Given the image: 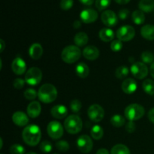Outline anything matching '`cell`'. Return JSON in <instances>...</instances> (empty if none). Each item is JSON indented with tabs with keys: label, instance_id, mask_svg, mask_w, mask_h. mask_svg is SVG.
I'll use <instances>...</instances> for the list:
<instances>
[{
	"label": "cell",
	"instance_id": "obj_1",
	"mask_svg": "<svg viewBox=\"0 0 154 154\" xmlns=\"http://www.w3.org/2000/svg\"><path fill=\"white\" fill-rule=\"evenodd\" d=\"M22 138L24 142L29 146L34 147L39 144L42 138V132L38 126L31 124L24 128L22 133Z\"/></svg>",
	"mask_w": 154,
	"mask_h": 154
},
{
	"label": "cell",
	"instance_id": "obj_2",
	"mask_svg": "<svg viewBox=\"0 0 154 154\" xmlns=\"http://www.w3.org/2000/svg\"><path fill=\"white\" fill-rule=\"evenodd\" d=\"M57 90L53 84H45L39 88L38 97L42 102L49 104L54 102L57 97Z\"/></svg>",
	"mask_w": 154,
	"mask_h": 154
},
{
	"label": "cell",
	"instance_id": "obj_3",
	"mask_svg": "<svg viewBox=\"0 0 154 154\" xmlns=\"http://www.w3.org/2000/svg\"><path fill=\"white\" fill-rule=\"evenodd\" d=\"M81 51L78 46L69 45L63 50L61 54V58L66 63L72 64L75 63L81 58Z\"/></svg>",
	"mask_w": 154,
	"mask_h": 154
},
{
	"label": "cell",
	"instance_id": "obj_4",
	"mask_svg": "<svg viewBox=\"0 0 154 154\" xmlns=\"http://www.w3.org/2000/svg\"><path fill=\"white\" fill-rule=\"evenodd\" d=\"M64 127L68 133L75 135L79 133L83 128V122L81 117L76 114H72L66 119Z\"/></svg>",
	"mask_w": 154,
	"mask_h": 154
},
{
	"label": "cell",
	"instance_id": "obj_5",
	"mask_svg": "<svg viewBox=\"0 0 154 154\" xmlns=\"http://www.w3.org/2000/svg\"><path fill=\"white\" fill-rule=\"evenodd\" d=\"M145 114V110L139 104H131L128 105L124 111V115L129 121H135L142 118Z\"/></svg>",
	"mask_w": 154,
	"mask_h": 154
},
{
	"label": "cell",
	"instance_id": "obj_6",
	"mask_svg": "<svg viewBox=\"0 0 154 154\" xmlns=\"http://www.w3.org/2000/svg\"><path fill=\"white\" fill-rule=\"evenodd\" d=\"M42 72L39 68H30L25 75V81L30 86H36L42 81Z\"/></svg>",
	"mask_w": 154,
	"mask_h": 154
},
{
	"label": "cell",
	"instance_id": "obj_7",
	"mask_svg": "<svg viewBox=\"0 0 154 154\" xmlns=\"http://www.w3.org/2000/svg\"><path fill=\"white\" fill-rule=\"evenodd\" d=\"M135 35V30L132 26L124 25L117 30L116 36L121 42H129Z\"/></svg>",
	"mask_w": 154,
	"mask_h": 154
},
{
	"label": "cell",
	"instance_id": "obj_8",
	"mask_svg": "<svg viewBox=\"0 0 154 154\" xmlns=\"http://www.w3.org/2000/svg\"><path fill=\"white\" fill-rule=\"evenodd\" d=\"M47 132L48 135L52 139L57 140L60 139L63 135L64 129L61 123L58 121H51L48 123L47 127Z\"/></svg>",
	"mask_w": 154,
	"mask_h": 154
},
{
	"label": "cell",
	"instance_id": "obj_9",
	"mask_svg": "<svg viewBox=\"0 0 154 154\" xmlns=\"http://www.w3.org/2000/svg\"><path fill=\"white\" fill-rule=\"evenodd\" d=\"M87 114L90 120L95 123H99L103 120L105 117V111L101 105L94 104L90 105V108H88Z\"/></svg>",
	"mask_w": 154,
	"mask_h": 154
},
{
	"label": "cell",
	"instance_id": "obj_10",
	"mask_svg": "<svg viewBox=\"0 0 154 154\" xmlns=\"http://www.w3.org/2000/svg\"><path fill=\"white\" fill-rule=\"evenodd\" d=\"M130 72L137 79H144L148 75V68L145 63L141 62H136L131 66Z\"/></svg>",
	"mask_w": 154,
	"mask_h": 154
},
{
	"label": "cell",
	"instance_id": "obj_11",
	"mask_svg": "<svg viewBox=\"0 0 154 154\" xmlns=\"http://www.w3.org/2000/svg\"><path fill=\"white\" fill-rule=\"evenodd\" d=\"M77 146L78 150L84 153H88L93 149V142L89 135H81L77 139Z\"/></svg>",
	"mask_w": 154,
	"mask_h": 154
},
{
	"label": "cell",
	"instance_id": "obj_12",
	"mask_svg": "<svg viewBox=\"0 0 154 154\" xmlns=\"http://www.w3.org/2000/svg\"><path fill=\"white\" fill-rule=\"evenodd\" d=\"M102 23L107 26H114L118 23V17L111 10H105L101 14Z\"/></svg>",
	"mask_w": 154,
	"mask_h": 154
},
{
	"label": "cell",
	"instance_id": "obj_13",
	"mask_svg": "<svg viewBox=\"0 0 154 154\" xmlns=\"http://www.w3.org/2000/svg\"><path fill=\"white\" fill-rule=\"evenodd\" d=\"M81 20L85 23H91L95 22L98 18V13L93 8H86L81 11L80 14Z\"/></svg>",
	"mask_w": 154,
	"mask_h": 154
},
{
	"label": "cell",
	"instance_id": "obj_14",
	"mask_svg": "<svg viewBox=\"0 0 154 154\" xmlns=\"http://www.w3.org/2000/svg\"><path fill=\"white\" fill-rule=\"evenodd\" d=\"M11 69L15 75H22L26 70V64L20 57H17L11 63Z\"/></svg>",
	"mask_w": 154,
	"mask_h": 154
},
{
	"label": "cell",
	"instance_id": "obj_15",
	"mask_svg": "<svg viewBox=\"0 0 154 154\" xmlns=\"http://www.w3.org/2000/svg\"><path fill=\"white\" fill-rule=\"evenodd\" d=\"M12 121L16 126H20V127L26 126L29 123V117L23 111H16L12 115Z\"/></svg>",
	"mask_w": 154,
	"mask_h": 154
},
{
	"label": "cell",
	"instance_id": "obj_16",
	"mask_svg": "<svg viewBox=\"0 0 154 154\" xmlns=\"http://www.w3.org/2000/svg\"><path fill=\"white\" fill-rule=\"evenodd\" d=\"M137 82L132 78H126L123 81L121 85L122 90L126 94H132L137 90Z\"/></svg>",
	"mask_w": 154,
	"mask_h": 154
},
{
	"label": "cell",
	"instance_id": "obj_17",
	"mask_svg": "<svg viewBox=\"0 0 154 154\" xmlns=\"http://www.w3.org/2000/svg\"><path fill=\"white\" fill-rule=\"evenodd\" d=\"M83 56L87 60L93 61V60H96L99 57V51L96 46L90 45V46L84 48V49L83 50Z\"/></svg>",
	"mask_w": 154,
	"mask_h": 154
},
{
	"label": "cell",
	"instance_id": "obj_18",
	"mask_svg": "<svg viewBox=\"0 0 154 154\" xmlns=\"http://www.w3.org/2000/svg\"><path fill=\"white\" fill-rule=\"evenodd\" d=\"M26 111L29 117L31 118H36L40 115L41 112H42L41 104L38 102L33 101L29 104Z\"/></svg>",
	"mask_w": 154,
	"mask_h": 154
},
{
	"label": "cell",
	"instance_id": "obj_19",
	"mask_svg": "<svg viewBox=\"0 0 154 154\" xmlns=\"http://www.w3.org/2000/svg\"><path fill=\"white\" fill-rule=\"evenodd\" d=\"M51 114L52 115V117H54V118L63 119L67 116L68 109L64 105H57L51 108Z\"/></svg>",
	"mask_w": 154,
	"mask_h": 154
},
{
	"label": "cell",
	"instance_id": "obj_20",
	"mask_svg": "<svg viewBox=\"0 0 154 154\" xmlns=\"http://www.w3.org/2000/svg\"><path fill=\"white\" fill-rule=\"evenodd\" d=\"M29 54L30 57L35 60H38L42 57L43 54V48L38 43H35L31 45L29 50Z\"/></svg>",
	"mask_w": 154,
	"mask_h": 154
},
{
	"label": "cell",
	"instance_id": "obj_21",
	"mask_svg": "<svg viewBox=\"0 0 154 154\" xmlns=\"http://www.w3.org/2000/svg\"><path fill=\"white\" fill-rule=\"evenodd\" d=\"M141 35L147 40H154V26L151 24L143 26L141 29Z\"/></svg>",
	"mask_w": 154,
	"mask_h": 154
},
{
	"label": "cell",
	"instance_id": "obj_22",
	"mask_svg": "<svg viewBox=\"0 0 154 154\" xmlns=\"http://www.w3.org/2000/svg\"><path fill=\"white\" fill-rule=\"evenodd\" d=\"M99 38L104 42H109L114 38V32L111 29L103 28L99 31Z\"/></svg>",
	"mask_w": 154,
	"mask_h": 154
},
{
	"label": "cell",
	"instance_id": "obj_23",
	"mask_svg": "<svg viewBox=\"0 0 154 154\" xmlns=\"http://www.w3.org/2000/svg\"><path fill=\"white\" fill-rule=\"evenodd\" d=\"M75 72L79 78H86L90 74V69L86 63H80L75 67Z\"/></svg>",
	"mask_w": 154,
	"mask_h": 154
},
{
	"label": "cell",
	"instance_id": "obj_24",
	"mask_svg": "<svg viewBox=\"0 0 154 154\" xmlns=\"http://www.w3.org/2000/svg\"><path fill=\"white\" fill-rule=\"evenodd\" d=\"M89 38L87 33L83 32H78L75 35V38H74V42H75V45L78 47H83L84 45H87L88 43Z\"/></svg>",
	"mask_w": 154,
	"mask_h": 154
},
{
	"label": "cell",
	"instance_id": "obj_25",
	"mask_svg": "<svg viewBox=\"0 0 154 154\" xmlns=\"http://www.w3.org/2000/svg\"><path fill=\"white\" fill-rule=\"evenodd\" d=\"M138 8L143 12L149 13L154 10L153 0H140L138 3Z\"/></svg>",
	"mask_w": 154,
	"mask_h": 154
},
{
	"label": "cell",
	"instance_id": "obj_26",
	"mask_svg": "<svg viewBox=\"0 0 154 154\" xmlns=\"http://www.w3.org/2000/svg\"><path fill=\"white\" fill-rule=\"evenodd\" d=\"M132 19L136 25H141L144 23L145 21V15L142 11L135 10L132 13Z\"/></svg>",
	"mask_w": 154,
	"mask_h": 154
},
{
	"label": "cell",
	"instance_id": "obj_27",
	"mask_svg": "<svg viewBox=\"0 0 154 154\" xmlns=\"http://www.w3.org/2000/svg\"><path fill=\"white\" fill-rule=\"evenodd\" d=\"M90 134H91L92 138H94L95 140H100L103 137L104 130L102 126L99 125H95L92 127Z\"/></svg>",
	"mask_w": 154,
	"mask_h": 154
},
{
	"label": "cell",
	"instance_id": "obj_28",
	"mask_svg": "<svg viewBox=\"0 0 154 154\" xmlns=\"http://www.w3.org/2000/svg\"><path fill=\"white\" fill-rule=\"evenodd\" d=\"M111 154H131L130 150L126 145L118 144L114 145L111 150Z\"/></svg>",
	"mask_w": 154,
	"mask_h": 154
},
{
	"label": "cell",
	"instance_id": "obj_29",
	"mask_svg": "<svg viewBox=\"0 0 154 154\" xmlns=\"http://www.w3.org/2000/svg\"><path fill=\"white\" fill-rule=\"evenodd\" d=\"M111 123L113 126L117 128L122 127L126 123V119L120 114H115L111 118Z\"/></svg>",
	"mask_w": 154,
	"mask_h": 154
},
{
	"label": "cell",
	"instance_id": "obj_30",
	"mask_svg": "<svg viewBox=\"0 0 154 154\" xmlns=\"http://www.w3.org/2000/svg\"><path fill=\"white\" fill-rule=\"evenodd\" d=\"M142 88L147 94L150 96L154 95V81L151 79H146L142 84Z\"/></svg>",
	"mask_w": 154,
	"mask_h": 154
},
{
	"label": "cell",
	"instance_id": "obj_31",
	"mask_svg": "<svg viewBox=\"0 0 154 154\" xmlns=\"http://www.w3.org/2000/svg\"><path fill=\"white\" fill-rule=\"evenodd\" d=\"M129 73V70L126 66H119L115 72V76L117 77L118 79L123 80L125 79L126 77L128 76Z\"/></svg>",
	"mask_w": 154,
	"mask_h": 154
},
{
	"label": "cell",
	"instance_id": "obj_32",
	"mask_svg": "<svg viewBox=\"0 0 154 154\" xmlns=\"http://www.w3.org/2000/svg\"><path fill=\"white\" fill-rule=\"evenodd\" d=\"M141 60L143 63L146 64H150V63H154V55L150 51H144L141 54Z\"/></svg>",
	"mask_w": 154,
	"mask_h": 154
},
{
	"label": "cell",
	"instance_id": "obj_33",
	"mask_svg": "<svg viewBox=\"0 0 154 154\" xmlns=\"http://www.w3.org/2000/svg\"><path fill=\"white\" fill-rule=\"evenodd\" d=\"M56 147H57L59 151L66 152L69 150L70 146H69V144L67 141L61 140V141H59L56 143Z\"/></svg>",
	"mask_w": 154,
	"mask_h": 154
},
{
	"label": "cell",
	"instance_id": "obj_34",
	"mask_svg": "<svg viewBox=\"0 0 154 154\" xmlns=\"http://www.w3.org/2000/svg\"><path fill=\"white\" fill-rule=\"evenodd\" d=\"M11 154H24L25 153V148L20 144H14L11 146L10 147Z\"/></svg>",
	"mask_w": 154,
	"mask_h": 154
},
{
	"label": "cell",
	"instance_id": "obj_35",
	"mask_svg": "<svg viewBox=\"0 0 154 154\" xmlns=\"http://www.w3.org/2000/svg\"><path fill=\"white\" fill-rule=\"evenodd\" d=\"M111 0H96V7L99 11H103L110 5Z\"/></svg>",
	"mask_w": 154,
	"mask_h": 154
},
{
	"label": "cell",
	"instance_id": "obj_36",
	"mask_svg": "<svg viewBox=\"0 0 154 154\" xmlns=\"http://www.w3.org/2000/svg\"><path fill=\"white\" fill-rule=\"evenodd\" d=\"M24 97L28 100H34L38 96V93L34 90V89L29 88L24 91L23 93Z\"/></svg>",
	"mask_w": 154,
	"mask_h": 154
},
{
	"label": "cell",
	"instance_id": "obj_37",
	"mask_svg": "<svg viewBox=\"0 0 154 154\" xmlns=\"http://www.w3.org/2000/svg\"><path fill=\"white\" fill-rule=\"evenodd\" d=\"M53 145L50 141H44L40 144V150L41 151L45 153H48L52 151Z\"/></svg>",
	"mask_w": 154,
	"mask_h": 154
},
{
	"label": "cell",
	"instance_id": "obj_38",
	"mask_svg": "<svg viewBox=\"0 0 154 154\" xmlns=\"http://www.w3.org/2000/svg\"><path fill=\"white\" fill-rule=\"evenodd\" d=\"M70 108L74 113H78L82 108V104L78 99H75V100H72L71 102Z\"/></svg>",
	"mask_w": 154,
	"mask_h": 154
},
{
	"label": "cell",
	"instance_id": "obj_39",
	"mask_svg": "<svg viewBox=\"0 0 154 154\" xmlns=\"http://www.w3.org/2000/svg\"><path fill=\"white\" fill-rule=\"evenodd\" d=\"M111 49L114 52H118V51H121L123 48V43L120 40L117 39V40H113L111 43Z\"/></svg>",
	"mask_w": 154,
	"mask_h": 154
},
{
	"label": "cell",
	"instance_id": "obj_40",
	"mask_svg": "<svg viewBox=\"0 0 154 154\" xmlns=\"http://www.w3.org/2000/svg\"><path fill=\"white\" fill-rule=\"evenodd\" d=\"M74 0H61L60 1V8L63 10H69L73 6Z\"/></svg>",
	"mask_w": 154,
	"mask_h": 154
},
{
	"label": "cell",
	"instance_id": "obj_41",
	"mask_svg": "<svg viewBox=\"0 0 154 154\" xmlns=\"http://www.w3.org/2000/svg\"><path fill=\"white\" fill-rule=\"evenodd\" d=\"M25 80L22 79V78H16L14 81L13 85L14 87V88L17 89V90H21V89L23 88L24 85H25Z\"/></svg>",
	"mask_w": 154,
	"mask_h": 154
},
{
	"label": "cell",
	"instance_id": "obj_42",
	"mask_svg": "<svg viewBox=\"0 0 154 154\" xmlns=\"http://www.w3.org/2000/svg\"><path fill=\"white\" fill-rule=\"evenodd\" d=\"M129 15V11L126 8H123L119 11L118 12V17L120 20H126L127 19Z\"/></svg>",
	"mask_w": 154,
	"mask_h": 154
},
{
	"label": "cell",
	"instance_id": "obj_43",
	"mask_svg": "<svg viewBox=\"0 0 154 154\" xmlns=\"http://www.w3.org/2000/svg\"><path fill=\"white\" fill-rule=\"evenodd\" d=\"M136 126H135V123L133 121H129L126 125V130L129 133H132L135 131Z\"/></svg>",
	"mask_w": 154,
	"mask_h": 154
},
{
	"label": "cell",
	"instance_id": "obj_44",
	"mask_svg": "<svg viewBox=\"0 0 154 154\" xmlns=\"http://www.w3.org/2000/svg\"><path fill=\"white\" fill-rule=\"evenodd\" d=\"M148 119L150 122L154 123V108L150 109L148 112Z\"/></svg>",
	"mask_w": 154,
	"mask_h": 154
},
{
	"label": "cell",
	"instance_id": "obj_45",
	"mask_svg": "<svg viewBox=\"0 0 154 154\" xmlns=\"http://www.w3.org/2000/svg\"><path fill=\"white\" fill-rule=\"evenodd\" d=\"M82 4L85 5H91L95 0H79Z\"/></svg>",
	"mask_w": 154,
	"mask_h": 154
},
{
	"label": "cell",
	"instance_id": "obj_46",
	"mask_svg": "<svg viewBox=\"0 0 154 154\" xmlns=\"http://www.w3.org/2000/svg\"><path fill=\"white\" fill-rule=\"evenodd\" d=\"M96 154H109V152L107 149L105 148H101L96 152Z\"/></svg>",
	"mask_w": 154,
	"mask_h": 154
},
{
	"label": "cell",
	"instance_id": "obj_47",
	"mask_svg": "<svg viewBox=\"0 0 154 154\" xmlns=\"http://www.w3.org/2000/svg\"><path fill=\"white\" fill-rule=\"evenodd\" d=\"M5 48V42L2 39H1L0 40V52L2 53Z\"/></svg>",
	"mask_w": 154,
	"mask_h": 154
},
{
	"label": "cell",
	"instance_id": "obj_48",
	"mask_svg": "<svg viewBox=\"0 0 154 154\" xmlns=\"http://www.w3.org/2000/svg\"><path fill=\"white\" fill-rule=\"evenodd\" d=\"M73 26L75 29H78L81 26V22L79 20H75L73 23Z\"/></svg>",
	"mask_w": 154,
	"mask_h": 154
},
{
	"label": "cell",
	"instance_id": "obj_49",
	"mask_svg": "<svg viewBox=\"0 0 154 154\" xmlns=\"http://www.w3.org/2000/svg\"><path fill=\"white\" fill-rule=\"evenodd\" d=\"M118 4H121V5H125V4H127L130 0H114Z\"/></svg>",
	"mask_w": 154,
	"mask_h": 154
},
{
	"label": "cell",
	"instance_id": "obj_50",
	"mask_svg": "<svg viewBox=\"0 0 154 154\" xmlns=\"http://www.w3.org/2000/svg\"><path fill=\"white\" fill-rule=\"evenodd\" d=\"M150 75H151L152 78H154V63H153L150 66Z\"/></svg>",
	"mask_w": 154,
	"mask_h": 154
},
{
	"label": "cell",
	"instance_id": "obj_51",
	"mask_svg": "<svg viewBox=\"0 0 154 154\" xmlns=\"http://www.w3.org/2000/svg\"><path fill=\"white\" fill-rule=\"evenodd\" d=\"M0 141H1V146H0V148H2V145H3V141H2V138H0Z\"/></svg>",
	"mask_w": 154,
	"mask_h": 154
},
{
	"label": "cell",
	"instance_id": "obj_52",
	"mask_svg": "<svg viewBox=\"0 0 154 154\" xmlns=\"http://www.w3.org/2000/svg\"><path fill=\"white\" fill-rule=\"evenodd\" d=\"M26 154H37V153H33V152H30V153H26Z\"/></svg>",
	"mask_w": 154,
	"mask_h": 154
}]
</instances>
